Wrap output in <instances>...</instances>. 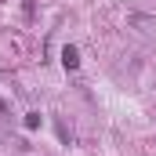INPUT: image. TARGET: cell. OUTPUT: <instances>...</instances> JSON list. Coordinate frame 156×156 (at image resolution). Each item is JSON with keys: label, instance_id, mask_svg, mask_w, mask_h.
Segmentation results:
<instances>
[{"label": "cell", "instance_id": "cell-1", "mask_svg": "<svg viewBox=\"0 0 156 156\" xmlns=\"http://www.w3.org/2000/svg\"><path fill=\"white\" fill-rule=\"evenodd\" d=\"M62 66H66V69H76V66H80V55H76V47H73V44H69V47H62Z\"/></svg>", "mask_w": 156, "mask_h": 156}, {"label": "cell", "instance_id": "cell-2", "mask_svg": "<svg viewBox=\"0 0 156 156\" xmlns=\"http://www.w3.org/2000/svg\"><path fill=\"white\" fill-rule=\"evenodd\" d=\"M26 127L37 131V127H40V113H26Z\"/></svg>", "mask_w": 156, "mask_h": 156}, {"label": "cell", "instance_id": "cell-3", "mask_svg": "<svg viewBox=\"0 0 156 156\" xmlns=\"http://www.w3.org/2000/svg\"><path fill=\"white\" fill-rule=\"evenodd\" d=\"M4 113H7V109H4V102H0V116H4Z\"/></svg>", "mask_w": 156, "mask_h": 156}]
</instances>
